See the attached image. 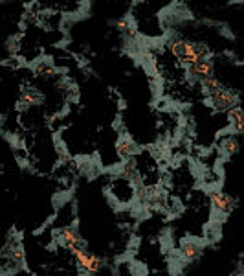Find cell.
Listing matches in <instances>:
<instances>
[{
	"label": "cell",
	"mask_w": 244,
	"mask_h": 276,
	"mask_svg": "<svg viewBox=\"0 0 244 276\" xmlns=\"http://www.w3.org/2000/svg\"><path fill=\"white\" fill-rule=\"evenodd\" d=\"M207 105H211L215 111H230L232 107H235L239 103L237 92H232L228 88H220L217 92L209 94V100L206 101Z\"/></svg>",
	"instance_id": "obj_1"
},
{
	"label": "cell",
	"mask_w": 244,
	"mask_h": 276,
	"mask_svg": "<svg viewBox=\"0 0 244 276\" xmlns=\"http://www.w3.org/2000/svg\"><path fill=\"white\" fill-rule=\"evenodd\" d=\"M53 236H55L57 245L64 247L66 251H68L70 247H74V245L83 243L81 236H79V232L75 230V226H64V228H61V230H55Z\"/></svg>",
	"instance_id": "obj_2"
},
{
	"label": "cell",
	"mask_w": 244,
	"mask_h": 276,
	"mask_svg": "<svg viewBox=\"0 0 244 276\" xmlns=\"http://www.w3.org/2000/svg\"><path fill=\"white\" fill-rule=\"evenodd\" d=\"M116 153H118L123 160H127V158L134 157L136 153H140V147L136 145V142H134L129 135H121V137L118 138V142H116Z\"/></svg>",
	"instance_id": "obj_3"
},
{
	"label": "cell",
	"mask_w": 244,
	"mask_h": 276,
	"mask_svg": "<svg viewBox=\"0 0 244 276\" xmlns=\"http://www.w3.org/2000/svg\"><path fill=\"white\" fill-rule=\"evenodd\" d=\"M188 72V77L189 79H196V81H202L204 77H209L213 75V63L211 61H198V63H195L193 67H189L186 69Z\"/></svg>",
	"instance_id": "obj_4"
},
{
	"label": "cell",
	"mask_w": 244,
	"mask_h": 276,
	"mask_svg": "<svg viewBox=\"0 0 244 276\" xmlns=\"http://www.w3.org/2000/svg\"><path fill=\"white\" fill-rule=\"evenodd\" d=\"M209 197H211V203L215 205V208H219L222 213H230L233 210V207H235V201H233V197L222 194V192H217V190H213V192H209Z\"/></svg>",
	"instance_id": "obj_5"
},
{
	"label": "cell",
	"mask_w": 244,
	"mask_h": 276,
	"mask_svg": "<svg viewBox=\"0 0 244 276\" xmlns=\"http://www.w3.org/2000/svg\"><path fill=\"white\" fill-rule=\"evenodd\" d=\"M228 118L232 122L233 129L239 133V135H243L244 133V111L241 107H232L230 111H228Z\"/></svg>",
	"instance_id": "obj_6"
},
{
	"label": "cell",
	"mask_w": 244,
	"mask_h": 276,
	"mask_svg": "<svg viewBox=\"0 0 244 276\" xmlns=\"http://www.w3.org/2000/svg\"><path fill=\"white\" fill-rule=\"evenodd\" d=\"M138 175H140V173H138V168H136V160H134V157L127 158L125 162H123V168H121V171H119V177L131 182L134 177H138Z\"/></svg>",
	"instance_id": "obj_7"
},
{
	"label": "cell",
	"mask_w": 244,
	"mask_h": 276,
	"mask_svg": "<svg viewBox=\"0 0 244 276\" xmlns=\"http://www.w3.org/2000/svg\"><path fill=\"white\" fill-rule=\"evenodd\" d=\"M33 72L37 75H55L57 74V69L51 65V59H43V61H39V63L33 65Z\"/></svg>",
	"instance_id": "obj_8"
},
{
	"label": "cell",
	"mask_w": 244,
	"mask_h": 276,
	"mask_svg": "<svg viewBox=\"0 0 244 276\" xmlns=\"http://www.w3.org/2000/svg\"><path fill=\"white\" fill-rule=\"evenodd\" d=\"M20 101H26L28 105H41L43 103V94L39 90H33V88H22Z\"/></svg>",
	"instance_id": "obj_9"
},
{
	"label": "cell",
	"mask_w": 244,
	"mask_h": 276,
	"mask_svg": "<svg viewBox=\"0 0 244 276\" xmlns=\"http://www.w3.org/2000/svg\"><path fill=\"white\" fill-rule=\"evenodd\" d=\"M180 252H182V256H184V260L191 262V260H195V258H198V254H200V249L196 247V243H195V241L188 239V241H184V243H182Z\"/></svg>",
	"instance_id": "obj_10"
},
{
	"label": "cell",
	"mask_w": 244,
	"mask_h": 276,
	"mask_svg": "<svg viewBox=\"0 0 244 276\" xmlns=\"http://www.w3.org/2000/svg\"><path fill=\"white\" fill-rule=\"evenodd\" d=\"M188 43L189 41H186V39L175 37V39H171L169 48H171V52L180 59V57H184L186 54H188Z\"/></svg>",
	"instance_id": "obj_11"
},
{
	"label": "cell",
	"mask_w": 244,
	"mask_h": 276,
	"mask_svg": "<svg viewBox=\"0 0 244 276\" xmlns=\"http://www.w3.org/2000/svg\"><path fill=\"white\" fill-rule=\"evenodd\" d=\"M202 85V90H204V94H213V92H217V90H220V88H224V85L219 81V79H215L213 75H209V77H204L200 81Z\"/></svg>",
	"instance_id": "obj_12"
},
{
	"label": "cell",
	"mask_w": 244,
	"mask_h": 276,
	"mask_svg": "<svg viewBox=\"0 0 244 276\" xmlns=\"http://www.w3.org/2000/svg\"><path fill=\"white\" fill-rule=\"evenodd\" d=\"M220 151H222V155L224 157H232L239 151V142L237 138H224L222 142H220Z\"/></svg>",
	"instance_id": "obj_13"
},
{
	"label": "cell",
	"mask_w": 244,
	"mask_h": 276,
	"mask_svg": "<svg viewBox=\"0 0 244 276\" xmlns=\"http://www.w3.org/2000/svg\"><path fill=\"white\" fill-rule=\"evenodd\" d=\"M101 267H103V260L99 256H96V254H90L88 256V275L99 273Z\"/></svg>",
	"instance_id": "obj_14"
},
{
	"label": "cell",
	"mask_w": 244,
	"mask_h": 276,
	"mask_svg": "<svg viewBox=\"0 0 244 276\" xmlns=\"http://www.w3.org/2000/svg\"><path fill=\"white\" fill-rule=\"evenodd\" d=\"M57 155H59V162H70V155L68 151H66V147H63L61 144H57Z\"/></svg>",
	"instance_id": "obj_15"
},
{
	"label": "cell",
	"mask_w": 244,
	"mask_h": 276,
	"mask_svg": "<svg viewBox=\"0 0 244 276\" xmlns=\"http://www.w3.org/2000/svg\"><path fill=\"white\" fill-rule=\"evenodd\" d=\"M30 107L32 105H28V103H26V101H17V111H26V109H30Z\"/></svg>",
	"instance_id": "obj_16"
}]
</instances>
